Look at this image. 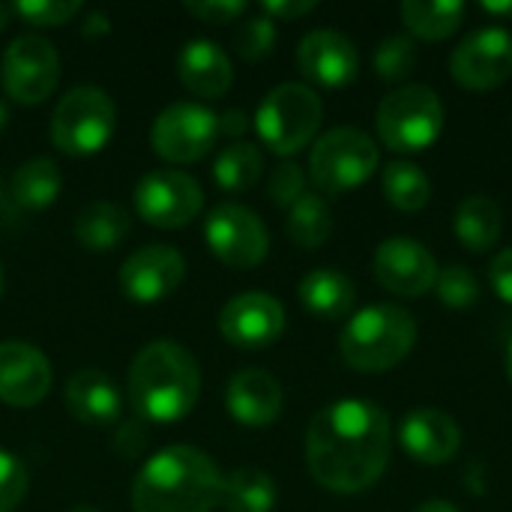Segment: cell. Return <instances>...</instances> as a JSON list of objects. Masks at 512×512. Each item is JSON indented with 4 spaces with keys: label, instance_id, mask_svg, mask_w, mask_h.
I'll use <instances>...</instances> for the list:
<instances>
[{
    "label": "cell",
    "instance_id": "1",
    "mask_svg": "<svg viewBox=\"0 0 512 512\" xmlns=\"http://www.w3.org/2000/svg\"><path fill=\"white\" fill-rule=\"evenodd\" d=\"M390 417L366 399L321 408L306 432V465L318 486L357 495L375 486L390 462Z\"/></svg>",
    "mask_w": 512,
    "mask_h": 512
},
{
    "label": "cell",
    "instance_id": "2",
    "mask_svg": "<svg viewBox=\"0 0 512 512\" xmlns=\"http://www.w3.org/2000/svg\"><path fill=\"white\" fill-rule=\"evenodd\" d=\"M219 465L198 447L174 444L147 459L132 486L135 512H210L222 495Z\"/></svg>",
    "mask_w": 512,
    "mask_h": 512
},
{
    "label": "cell",
    "instance_id": "3",
    "mask_svg": "<svg viewBox=\"0 0 512 512\" xmlns=\"http://www.w3.org/2000/svg\"><path fill=\"white\" fill-rule=\"evenodd\" d=\"M201 396L198 360L177 342L144 345L129 366V402L150 423L183 420Z\"/></svg>",
    "mask_w": 512,
    "mask_h": 512
},
{
    "label": "cell",
    "instance_id": "4",
    "mask_svg": "<svg viewBox=\"0 0 512 512\" xmlns=\"http://www.w3.org/2000/svg\"><path fill=\"white\" fill-rule=\"evenodd\" d=\"M417 342V321L393 303L366 306L345 324L339 351L357 372H387L399 366Z\"/></svg>",
    "mask_w": 512,
    "mask_h": 512
},
{
    "label": "cell",
    "instance_id": "5",
    "mask_svg": "<svg viewBox=\"0 0 512 512\" xmlns=\"http://www.w3.org/2000/svg\"><path fill=\"white\" fill-rule=\"evenodd\" d=\"M378 138L396 153H417L438 141L444 129L441 96L426 84H405L378 105Z\"/></svg>",
    "mask_w": 512,
    "mask_h": 512
},
{
    "label": "cell",
    "instance_id": "6",
    "mask_svg": "<svg viewBox=\"0 0 512 512\" xmlns=\"http://www.w3.org/2000/svg\"><path fill=\"white\" fill-rule=\"evenodd\" d=\"M321 117H324V105L312 87L279 84L258 105L255 129L273 153L294 156L315 138Z\"/></svg>",
    "mask_w": 512,
    "mask_h": 512
},
{
    "label": "cell",
    "instance_id": "7",
    "mask_svg": "<svg viewBox=\"0 0 512 512\" xmlns=\"http://www.w3.org/2000/svg\"><path fill=\"white\" fill-rule=\"evenodd\" d=\"M117 129V111L105 90L75 87L69 90L51 117V141L66 156L99 153Z\"/></svg>",
    "mask_w": 512,
    "mask_h": 512
},
{
    "label": "cell",
    "instance_id": "8",
    "mask_svg": "<svg viewBox=\"0 0 512 512\" xmlns=\"http://www.w3.org/2000/svg\"><path fill=\"white\" fill-rule=\"evenodd\" d=\"M312 180L327 195H342L363 186L378 168L375 141L354 126H339L324 132L309 156Z\"/></svg>",
    "mask_w": 512,
    "mask_h": 512
},
{
    "label": "cell",
    "instance_id": "9",
    "mask_svg": "<svg viewBox=\"0 0 512 512\" xmlns=\"http://www.w3.org/2000/svg\"><path fill=\"white\" fill-rule=\"evenodd\" d=\"M204 207L201 183L174 168L147 171L135 186V210L153 228H183Z\"/></svg>",
    "mask_w": 512,
    "mask_h": 512
},
{
    "label": "cell",
    "instance_id": "10",
    "mask_svg": "<svg viewBox=\"0 0 512 512\" xmlns=\"http://www.w3.org/2000/svg\"><path fill=\"white\" fill-rule=\"evenodd\" d=\"M0 81L6 96H12L21 105L45 102L60 81V57L54 45L33 33L12 39L3 51Z\"/></svg>",
    "mask_w": 512,
    "mask_h": 512
},
{
    "label": "cell",
    "instance_id": "11",
    "mask_svg": "<svg viewBox=\"0 0 512 512\" xmlns=\"http://www.w3.org/2000/svg\"><path fill=\"white\" fill-rule=\"evenodd\" d=\"M216 135H219V114L195 102H177L156 117L150 141L165 162L189 165L213 150Z\"/></svg>",
    "mask_w": 512,
    "mask_h": 512
},
{
    "label": "cell",
    "instance_id": "12",
    "mask_svg": "<svg viewBox=\"0 0 512 512\" xmlns=\"http://www.w3.org/2000/svg\"><path fill=\"white\" fill-rule=\"evenodd\" d=\"M204 237L210 252L228 264V267H240V270H252L267 258L270 249V237L264 222L258 219L255 210L240 207V204H219L210 210L207 225H204Z\"/></svg>",
    "mask_w": 512,
    "mask_h": 512
},
{
    "label": "cell",
    "instance_id": "13",
    "mask_svg": "<svg viewBox=\"0 0 512 512\" xmlns=\"http://www.w3.org/2000/svg\"><path fill=\"white\" fill-rule=\"evenodd\" d=\"M453 78L468 90H492L512 75V33L483 27L471 33L450 57Z\"/></svg>",
    "mask_w": 512,
    "mask_h": 512
},
{
    "label": "cell",
    "instance_id": "14",
    "mask_svg": "<svg viewBox=\"0 0 512 512\" xmlns=\"http://www.w3.org/2000/svg\"><path fill=\"white\" fill-rule=\"evenodd\" d=\"M186 276V261L174 246H144L126 258L117 273L120 291L135 303H159L171 297Z\"/></svg>",
    "mask_w": 512,
    "mask_h": 512
},
{
    "label": "cell",
    "instance_id": "15",
    "mask_svg": "<svg viewBox=\"0 0 512 512\" xmlns=\"http://www.w3.org/2000/svg\"><path fill=\"white\" fill-rule=\"evenodd\" d=\"M372 267H375V279L399 297H420L432 291L438 279L435 255L411 237L384 240L375 252Z\"/></svg>",
    "mask_w": 512,
    "mask_h": 512
},
{
    "label": "cell",
    "instance_id": "16",
    "mask_svg": "<svg viewBox=\"0 0 512 512\" xmlns=\"http://www.w3.org/2000/svg\"><path fill=\"white\" fill-rule=\"evenodd\" d=\"M285 330V309L276 297L246 291L228 300L219 312V333L237 348L273 345Z\"/></svg>",
    "mask_w": 512,
    "mask_h": 512
},
{
    "label": "cell",
    "instance_id": "17",
    "mask_svg": "<svg viewBox=\"0 0 512 512\" xmlns=\"http://www.w3.org/2000/svg\"><path fill=\"white\" fill-rule=\"evenodd\" d=\"M51 390L48 357L27 342H0V402L33 408Z\"/></svg>",
    "mask_w": 512,
    "mask_h": 512
},
{
    "label": "cell",
    "instance_id": "18",
    "mask_svg": "<svg viewBox=\"0 0 512 512\" xmlns=\"http://www.w3.org/2000/svg\"><path fill=\"white\" fill-rule=\"evenodd\" d=\"M300 72L324 87H345L360 72V57L354 42L339 30H312L300 39L297 48Z\"/></svg>",
    "mask_w": 512,
    "mask_h": 512
},
{
    "label": "cell",
    "instance_id": "19",
    "mask_svg": "<svg viewBox=\"0 0 512 512\" xmlns=\"http://www.w3.org/2000/svg\"><path fill=\"white\" fill-rule=\"evenodd\" d=\"M399 441L414 462L444 465L459 453L462 432L450 414L435 411V408H420L405 417V423L399 429Z\"/></svg>",
    "mask_w": 512,
    "mask_h": 512
},
{
    "label": "cell",
    "instance_id": "20",
    "mask_svg": "<svg viewBox=\"0 0 512 512\" xmlns=\"http://www.w3.org/2000/svg\"><path fill=\"white\" fill-rule=\"evenodd\" d=\"M228 414L243 426H270L282 414V387L264 369H243L225 390Z\"/></svg>",
    "mask_w": 512,
    "mask_h": 512
},
{
    "label": "cell",
    "instance_id": "21",
    "mask_svg": "<svg viewBox=\"0 0 512 512\" xmlns=\"http://www.w3.org/2000/svg\"><path fill=\"white\" fill-rule=\"evenodd\" d=\"M177 72H180L183 87L201 99L225 96L234 81V66H231L228 54L210 39L186 42L177 57Z\"/></svg>",
    "mask_w": 512,
    "mask_h": 512
},
{
    "label": "cell",
    "instance_id": "22",
    "mask_svg": "<svg viewBox=\"0 0 512 512\" xmlns=\"http://www.w3.org/2000/svg\"><path fill=\"white\" fill-rule=\"evenodd\" d=\"M63 399L69 414L84 426H111L120 417V390L108 375L96 369L72 375L66 381Z\"/></svg>",
    "mask_w": 512,
    "mask_h": 512
},
{
    "label": "cell",
    "instance_id": "23",
    "mask_svg": "<svg viewBox=\"0 0 512 512\" xmlns=\"http://www.w3.org/2000/svg\"><path fill=\"white\" fill-rule=\"evenodd\" d=\"M297 297L309 315L339 321L354 309L357 291L354 282L339 270H312L300 279Z\"/></svg>",
    "mask_w": 512,
    "mask_h": 512
},
{
    "label": "cell",
    "instance_id": "24",
    "mask_svg": "<svg viewBox=\"0 0 512 512\" xmlns=\"http://www.w3.org/2000/svg\"><path fill=\"white\" fill-rule=\"evenodd\" d=\"M456 237L465 249L471 252H489L501 231H504V216L495 198L489 195H471L456 207Z\"/></svg>",
    "mask_w": 512,
    "mask_h": 512
},
{
    "label": "cell",
    "instance_id": "25",
    "mask_svg": "<svg viewBox=\"0 0 512 512\" xmlns=\"http://www.w3.org/2000/svg\"><path fill=\"white\" fill-rule=\"evenodd\" d=\"M129 234V213L120 204H87L75 219V240L90 252H108Z\"/></svg>",
    "mask_w": 512,
    "mask_h": 512
},
{
    "label": "cell",
    "instance_id": "26",
    "mask_svg": "<svg viewBox=\"0 0 512 512\" xmlns=\"http://www.w3.org/2000/svg\"><path fill=\"white\" fill-rule=\"evenodd\" d=\"M219 507L228 512H270L276 507V483L258 468H240L222 480Z\"/></svg>",
    "mask_w": 512,
    "mask_h": 512
},
{
    "label": "cell",
    "instance_id": "27",
    "mask_svg": "<svg viewBox=\"0 0 512 512\" xmlns=\"http://www.w3.org/2000/svg\"><path fill=\"white\" fill-rule=\"evenodd\" d=\"M465 6L459 0H405L402 21L420 39H447L462 27Z\"/></svg>",
    "mask_w": 512,
    "mask_h": 512
},
{
    "label": "cell",
    "instance_id": "28",
    "mask_svg": "<svg viewBox=\"0 0 512 512\" xmlns=\"http://www.w3.org/2000/svg\"><path fill=\"white\" fill-rule=\"evenodd\" d=\"M63 186L60 168L51 159H30L12 177V201L24 210H45L57 201Z\"/></svg>",
    "mask_w": 512,
    "mask_h": 512
},
{
    "label": "cell",
    "instance_id": "29",
    "mask_svg": "<svg viewBox=\"0 0 512 512\" xmlns=\"http://www.w3.org/2000/svg\"><path fill=\"white\" fill-rule=\"evenodd\" d=\"M381 183H384L387 201L396 210H405V213L423 210L429 204V198H432V183H429L426 171L420 165H414V162H402V159L390 162L384 168Z\"/></svg>",
    "mask_w": 512,
    "mask_h": 512
},
{
    "label": "cell",
    "instance_id": "30",
    "mask_svg": "<svg viewBox=\"0 0 512 512\" xmlns=\"http://www.w3.org/2000/svg\"><path fill=\"white\" fill-rule=\"evenodd\" d=\"M264 171V156L255 144L249 141H237L228 144L213 165V180L225 189V192H246L258 183Z\"/></svg>",
    "mask_w": 512,
    "mask_h": 512
},
{
    "label": "cell",
    "instance_id": "31",
    "mask_svg": "<svg viewBox=\"0 0 512 512\" xmlns=\"http://www.w3.org/2000/svg\"><path fill=\"white\" fill-rule=\"evenodd\" d=\"M333 231V216H330V207L321 195L315 192H306L294 207H291V216H288V234L297 246L303 249H318L327 243Z\"/></svg>",
    "mask_w": 512,
    "mask_h": 512
},
{
    "label": "cell",
    "instance_id": "32",
    "mask_svg": "<svg viewBox=\"0 0 512 512\" xmlns=\"http://www.w3.org/2000/svg\"><path fill=\"white\" fill-rule=\"evenodd\" d=\"M435 294L450 309H468L480 297V282H477V276L465 264H450V267L438 270Z\"/></svg>",
    "mask_w": 512,
    "mask_h": 512
},
{
    "label": "cell",
    "instance_id": "33",
    "mask_svg": "<svg viewBox=\"0 0 512 512\" xmlns=\"http://www.w3.org/2000/svg\"><path fill=\"white\" fill-rule=\"evenodd\" d=\"M417 66V45L408 36H387L375 51V72L384 81H405Z\"/></svg>",
    "mask_w": 512,
    "mask_h": 512
},
{
    "label": "cell",
    "instance_id": "34",
    "mask_svg": "<svg viewBox=\"0 0 512 512\" xmlns=\"http://www.w3.org/2000/svg\"><path fill=\"white\" fill-rule=\"evenodd\" d=\"M276 45V24L273 18L267 15H255V18H246L240 24V30L234 33V48L243 60H261L273 51Z\"/></svg>",
    "mask_w": 512,
    "mask_h": 512
},
{
    "label": "cell",
    "instance_id": "35",
    "mask_svg": "<svg viewBox=\"0 0 512 512\" xmlns=\"http://www.w3.org/2000/svg\"><path fill=\"white\" fill-rule=\"evenodd\" d=\"M81 9L78 0H15L12 15L24 18L33 27H60L75 18Z\"/></svg>",
    "mask_w": 512,
    "mask_h": 512
},
{
    "label": "cell",
    "instance_id": "36",
    "mask_svg": "<svg viewBox=\"0 0 512 512\" xmlns=\"http://www.w3.org/2000/svg\"><path fill=\"white\" fill-rule=\"evenodd\" d=\"M306 174L300 171V165H294V162H285V165H279L273 174H270V183H267V195H270V201L273 204H279V207H294L306 192Z\"/></svg>",
    "mask_w": 512,
    "mask_h": 512
},
{
    "label": "cell",
    "instance_id": "37",
    "mask_svg": "<svg viewBox=\"0 0 512 512\" xmlns=\"http://www.w3.org/2000/svg\"><path fill=\"white\" fill-rule=\"evenodd\" d=\"M27 495V468L6 450H0V512H12Z\"/></svg>",
    "mask_w": 512,
    "mask_h": 512
},
{
    "label": "cell",
    "instance_id": "38",
    "mask_svg": "<svg viewBox=\"0 0 512 512\" xmlns=\"http://www.w3.org/2000/svg\"><path fill=\"white\" fill-rule=\"evenodd\" d=\"M183 9L201 18L204 24H231L237 15L246 12V3L243 0H204V3H186Z\"/></svg>",
    "mask_w": 512,
    "mask_h": 512
},
{
    "label": "cell",
    "instance_id": "39",
    "mask_svg": "<svg viewBox=\"0 0 512 512\" xmlns=\"http://www.w3.org/2000/svg\"><path fill=\"white\" fill-rule=\"evenodd\" d=\"M489 279H492V288L498 291V297L512 306V249H504L492 258Z\"/></svg>",
    "mask_w": 512,
    "mask_h": 512
},
{
    "label": "cell",
    "instance_id": "40",
    "mask_svg": "<svg viewBox=\"0 0 512 512\" xmlns=\"http://www.w3.org/2000/svg\"><path fill=\"white\" fill-rule=\"evenodd\" d=\"M114 447L120 450V456L135 459L147 447V429L141 423H123V429L114 438Z\"/></svg>",
    "mask_w": 512,
    "mask_h": 512
},
{
    "label": "cell",
    "instance_id": "41",
    "mask_svg": "<svg viewBox=\"0 0 512 512\" xmlns=\"http://www.w3.org/2000/svg\"><path fill=\"white\" fill-rule=\"evenodd\" d=\"M315 6H318L315 0H267V3H261L267 18H288V21L312 12Z\"/></svg>",
    "mask_w": 512,
    "mask_h": 512
},
{
    "label": "cell",
    "instance_id": "42",
    "mask_svg": "<svg viewBox=\"0 0 512 512\" xmlns=\"http://www.w3.org/2000/svg\"><path fill=\"white\" fill-rule=\"evenodd\" d=\"M246 129H249V117L240 108H228V111L219 114V132L222 135L240 138V135H246Z\"/></svg>",
    "mask_w": 512,
    "mask_h": 512
},
{
    "label": "cell",
    "instance_id": "43",
    "mask_svg": "<svg viewBox=\"0 0 512 512\" xmlns=\"http://www.w3.org/2000/svg\"><path fill=\"white\" fill-rule=\"evenodd\" d=\"M111 30V24H108V15L105 12H90L87 15V21H84V36H105Z\"/></svg>",
    "mask_w": 512,
    "mask_h": 512
},
{
    "label": "cell",
    "instance_id": "44",
    "mask_svg": "<svg viewBox=\"0 0 512 512\" xmlns=\"http://www.w3.org/2000/svg\"><path fill=\"white\" fill-rule=\"evenodd\" d=\"M483 9L492 12V15H510L512 0H507V3H501V0H483Z\"/></svg>",
    "mask_w": 512,
    "mask_h": 512
},
{
    "label": "cell",
    "instance_id": "45",
    "mask_svg": "<svg viewBox=\"0 0 512 512\" xmlns=\"http://www.w3.org/2000/svg\"><path fill=\"white\" fill-rule=\"evenodd\" d=\"M414 512H459L450 501H426L423 507H417Z\"/></svg>",
    "mask_w": 512,
    "mask_h": 512
},
{
    "label": "cell",
    "instance_id": "46",
    "mask_svg": "<svg viewBox=\"0 0 512 512\" xmlns=\"http://www.w3.org/2000/svg\"><path fill=\"white\" fill-rule=\"evenodd\" d=\"M12 216H15V210H12V204L6 201L3 189H0V228H3V225H9V222H12Z\"/></svg>",
    "mask_w": 512,
    "mask_h": 512
},
{
    "label": "cell",
    "instance_id": "47",
    "mask_svg": "<svg viewBox=\"0 0 512 512\" xmlns=\"http://www.w3.org/2000/svg\"><path fill=\"white\" fill-rule=\"evenodd\" d=\"M9 18H12V6H6V3H0V33L9 27Z\"/></svg>",
    "mask_w": 512,
    "mask_h": 512
},
{
    "label": "cell",
    "instance_id": "48",
    "mask_svg": "<svg viewBox=\"0 0 512 512\" xmlns=\"http://www.w3.org/2000/svg\"><path fill=\"white\" fill-rule=\"evenodd\" d=\"M6 123H9V111H6V105L0 102V135H3V129H6Z\"/></svg>",
    "mask_w": 512,
    "mask_h": 512
},
{
    "label": "cell",
    "instance_id": "49",
    "mask_svg": "<svg viewBox=\"0 0 512 512\" xmlns=\"http://www.w3.org/2000/svg\"><path fill=\"white\" fill-rule=\"evenodd\" d=\"M507 372H510V381H512V342H510V351H507Z\"/></svg>",
    "mask_w": 512,
    "mask_h": 512
},
{
    "label": "cell",
    "instance_id": "50",
    "mask_svg": "<svg viewBox=\"0 0 512 512\" xmlns=\"http://www.w3.org/2000/svg\"><path fill=\"white\" fill-rule=\"evenodd\" d=\"M69 512H96V510H90V507H78V510H69Z\"/></svg>",
    "mask_w": 512,
    "mask_h": 512
},
{
    "label": "cell",
    "instance_id": "51",
    "mask_svg": "<svg viewBox=\"0 0 512 512\" xmlns=\"http://www.w3.org/2000/svg\"><path fill=\"white\" fill-rule=\"evenodd\" d=\"M0 297H3V267H0Z\"/></svg>",
    "mask_w": 512,
    "mask_h": 512
}]
</instances>
